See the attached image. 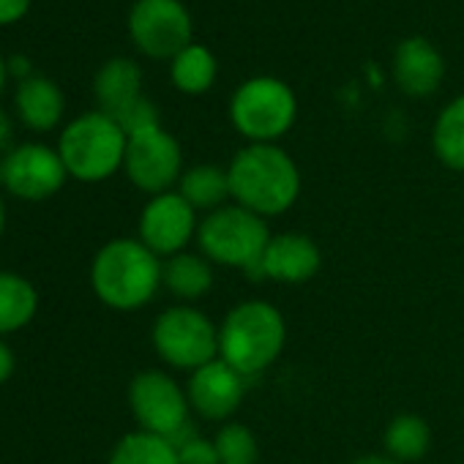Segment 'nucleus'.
I'll use <instances>...</instances> for the list:
<instances>
[{
    "label": "nucleus",
    "instance_id": "obj_21",
    "mask_svg": "<svg viewBox=\"0 0 464 464\" xmlns=\"http://www.w3.org/2000/svg\"><path fill=\"white\" fill-rule=\"evenodd\" d=\"M382 445H385V453L391 459H396L399 464L418 461L426 456V450L431 445V429L420 415L401 412V415L391 418V423L385 426Z\"/></svg>",
    "mask_w": 464,
    "mask_h": 464
},
{
    "label": "nucleus",
    "instance_id": "obj_15",
    "mask_svg": "<svg viewBox=\"0 0 464 464\" xmlns=\"http://www.w3.org/2000/svg\"><path fill=\"white\" fill-rule=\"evenodd\" d=\"M393 74L407 96H431L442 82L445 63L426 39L412 36L399 44L393 58Z\"/></svg>",
    "mask_w": 464,
    "mask_h": 464
},
{
    "label": "nucleus",
    "instance_id": "obj_19",
    "mask_svg": "<svg viewBox=\"0 0 464 464\" xmlns=\"http://www.w3.org/2000/svg\"><path fill=\"white\" fill-rule=\"evenodd\" d=\"M39 312L36 287L12 271H0V339L23 331Z\"/></svg>",
    "mask_w": 464,
    "mask_h": 464
},
{
    "label": "nucleus",
    "instance_id": "obj_25",
    "mask_svg": "<svg viewBox=\"0 0 464 464\" xmlns=\"http://www.w3.org/2000/svg\"><path fill=\"white\" fill-rule=\"evenodd\" d=\"M218 464H257L260 461V445L249 426L238 420H227L213 437Z\"/></svg>",
    "mask_w": 464,
    "mask_h": 464
},
{
    "label": "nucleus",
    "instance_id": "obj_8",
    "mask_svg": "<svg viewBox=\"0 0 464 464\" xmlns=\"http://www.w3.org/2000/svg\"><path fill=\"white\" fill-rule=\"evenodd\" d=\"M295 96L274 77H255L244 82L229 104V118L236 129L252 142H274L295 123Z\"/></svg>",
    "mask_w": 464,
    "mask_h": 464
},
{
    "label": "nucleus",
    "instance_id": "obj_12",
    "mask_svg": "<svg viewBox=\"0 0 464 464\" xmlns=\"http://www.w3.org/2000/svg\"><path fill=\"white\" fill-rule=\"evenodd\" d=\"M197 210L178 194L164 191L148 199L140 213V241L156 257H175L197 238Z\"/></svg>",
    "mask_w": 464,
    "mask_h": 464
},
{
    "label": "nucleus",
    "instance_id": "obj_17",
    "mask_svg": "<svg viewBox=\"0 0 464 464\" xmlns=\"http://www.w3.org/2000/svg\"><path fill=\"white\" fill-rule=\"evenodd\" d=\"M93 96L99 102V110L110 118L121 115L129 104H134L142 96V72L129 58H112L107 61L93 80Z\"/></svg>",
    "mask_w": 464,
    "mask_h": 464
},
{
    "label": "nucleus",
    "instance_id": "obj_32",
    "mask_svg": "<svg viewBox=\"0 0 464 464\" xmlns=\"http://www.w3.org/2000/svg\"><path fill=\"white\" fill-rule=\"evenodd\" d=\"M353 464H399V461L391 459L388 453H366V456H358Z\"/></svg>",
    "mask_w": 464,
    "mask_h": 464
},
{
    "label": "nucleus",
    "instance_id": "obj_14",
    "mask_svg": "<svg viewBox=\"0 0 464 464\" xmlns=\"http://www.w3.org/2000/svg\"><path fill=\"white\" fill-rule=\"evenodd\" d=\"M320 266L323 255L309 236H304V232H282V236H271L263 260L255 271L271 282L304 285L317 276Z\"/></svg>",
    "mask_w": 464,
    "mask_h": 464
},
{
    "label": "nucleus",
    "instance_id": "obj_28",
    "mask_svg": "<svg viewBox=\"0 0 464 464\" xmlns=\"http://www.w3.org/2000/svg\"><path fill=\"white\" fill-rule=\"evenodd\" d=\"M31 9V0H0V25L20 23Z\"/></svg>",
    "mask_w": 464,
    "mask_h": 464
},
{
    "label": "nucleus",
    "instance_id": "obj_26",
    "mask_svg": "<svg viewBox=\"0 0 464 464\" xmlns=\"http://www.w3.org/2000/svg\"><path fill=\"white\" fill-rule=\"evenodd\" d=\"M115 121L121 123V129L126 131V137H131V134L156 129V126H159V110H156L145 96H140V99H137L134 104H129L121 115H115Z\"/></svg>",
    "mask_w": 464,
    "mask_h": 464
},
{
    "label": "nucleus",
    "instance_id": "obj_13",
    "mask_svg": "<svg viewBox=\"0 0 464 464\" xmlns=\"http://www.w3.org/2000/svg\"><path fill=\"white\" fill-rule=\"evenodd\" d=\"M186 396L191 404V412H197L205 420H224L232 418L246 396V377L232 369L227 361L216 358L188 374Z\"/></svg>",
    "mask_w": 464,
    "mask_h": 464
},
{
    "label": "nucleus",
    "instance_id": "obj_22",
    "mask_svg": "<svg viewBox=\"0 0 464 464\" xmlns=\"http://www.w3.org/2000/svg\"><path fill=\"white\" fill-rule=\"evenodd\" d=\"M107 464H178V450L167 437L137 429L118 440Z\"/></svg>",
    "mask_w": 464,
    "mask_h": 464
},
{
    "label": "nucleus",
    "instance_id": "obj_5",
    "mask_svg": "<svg viewBox=\"0 0 464 464\" xmlns=\"http://www.w3.org/2000/svg\"><path fill=\"white\" fill-rule=\"evenodd\" d=\"M268 241L271 232L266 218L236 202L208 213L197 229V246L202 257L224 268L255 271L263 260Z\"/></svg>",
    "mask_w": 464,
    "mask_h": 464
},
{
    "label": "nucleus",
    "instance_id": "obj_20",
    "mask_svg": "<svg viewBox=\"0 0 464 464\" xmlns=\"http://www.w3.org/2000/svg\"><path fill=\"white\" fill-rule=\"evenodd\" d=\"M178 194L199 213V210H218L229 199V178L227 169L216 164H197L186 169L178 180Z\"/></svg>",
    "mask_w": 464,
    "mask_h": 464
},
{
    "label": "nucleus",
    "instance_id": "obj_2",
    "mask_svg": "<svg viewBox=\"0 0 464 464\" xmlns=\"http://www.w3.org/2000/svg\"><path fill=\"white\" fill-rule=\"evenodd\" d=\"M91 287L104 306L137 312L161 287V260L140 238H115L96 252Z\"/></svg>",
    "mask_w": 464,
    "mask_h": 464
},
{
    "label": "nucleus",
    "instance_id": "obj_27",
    "mask_svg": "<svg viewBox=\"0 0 464 464\" xmlns=\"http://www.w3.org/2000/svg\"><path fill=\"white\" fill-rule=\"evenodd\" d=\"M175 450H178V464H218L213 440H205L199 434H188L175 445Z\"/></svg>",
    "mask_w": 464,
    "mask_h": 464
},
{
    "label": "nucleus",
    "instance_id": "obj_4",
    "mask_svg": "<svg viewBox=\"0 0 464 464\" xmlns=\"http://www.w3.org/2000/svg\"><path fill=\"white\" fill-rule=\"evenodd\" d=\"M129 137L115 118L107 112H85L74 118L58 140V153L66 164L69 178L82 183H99L112 178L126 159Z\"/></svg>",
    "mask_w": 464,
    "mask_h": 464
},
{
    "label": "nucleus",
    "instance_id": "obj_6",
    "mask_svg": "<svg viewBox=\"0 0 464 464\" xmlns=\"http://www.w3.org/2000/svg\"><path fill=\"white\" fill-rule=\"evenodd\" d=\"M159 358L183 372H194L218 358V328L210 317L188 304L164 309L150 331Z\"/></svg>",
    "mask_w": 464,
    "mask_h": 464
},
{
    "label": "nucleus",
    "instance_id": "obj_7",
    "mask_svg": "<svg viewBox=\"0 0 464 464\" xmlns=\"http://www.w3.org/2000/svg\"><path fill=\"white\" fill-rule=\"evenodd\" d=\"M129 407L142 431L167 437L172 445L186 440L191 431L188 423V396L186 388L161 369H145L129 382Z\"/></svg>",
    "mask_w": 464,
    "mask_h": 464
},
{
    "label": "nucleus",
    "instance_id": "obj_24",
    "mask_svg": "<svg viewBox=\"0 0 464 464\" xmlns=\"http://www.w3.org/2000/svg\"><path fill=\"white\" fill-rule=\"evenodd\" d=\"M216 80V58L197 44H188L172 58V82L183 93H205Z\"/></svg>",
    "mask_w": 464,
    "mask_h": 464
},
{
    "label": "nucleus",
    "instance_id": "obj_29",
    "mask_svg": "<svg viewBox=\"0 0 464 464\" xmlns=\"http://www.w3.org/2000/svg\"><path fill=\"white\" fill-rule=\"evenodd\" d=\"M14 369H17V358L12 353V347L0 339V385H4L6 380H12Z\"/></svg>",
    "mask_w": 464,
    "mask_h": 464
},
{
    "label": "nucleus",
    "instance_id": "obj_34",
    "mask_svg": "<svg viewBox=\"0 0 464 464\" xmlns=\"http://www.w3.org/2000/svg\"><path fill=\"white\" fill-rule=\"evenodd\" d=\"M6 229V205H4V197H0V236H4Z\"/></svg>",
    "mask_w": 464,
    "mask_h": 464
},
{
    "label": "nucleus",
    "instance_id": "obj_1",
    "mask_svg": "<svg viewBox=\"0 0 464 464\" xmlns=\"http://www.w3.org/2000/svg\"><path fill=\"white\" fill-rule=\"evenodd\" d=\"M229 197L236 205L268 218L290 210L301 194V172L287 150L274 142H252L227 167Z\"/></svg>",
    "mask_w": 464,
    "mask_h": 464
},
{
    "label": "nucleus",
    "instance_id": "obj_18",
    "mask_svg": "<svg viewBox=\"0 0 464 464\" xmlns=\"http://www.w3.org/2000/svg\"><path fill=\"white\" fill-rule=\"evenodd\" d=\"M161 287L178 301H199L213 287V263L202 255L180 252L161 263Z\"/></svg>",
    "mask_w": 464,
    "mask_h": 464
},
{
    "label": "nucleus",
    "instance_id": "obj_33",
    "mask_svg": "<svg viewBox=\"0 0 464 464\" xmlns=\"http://www.w3.org/2000/svg\"><path fill=\"white\" fill-rule=\"evenodd\" d=\"M6 80H9V66H6L4 55H0V91L6 88Z\"/></svg>",
    "mask_w": 464,
    "mask_h": 464
},
{
    "label": "nucleus",
    "instance_id": "obj_23",
    "mask_svg": "<svg viewBox=\"0 0 464 464\" xmlns=\"http://www.w3.org/2000/svg\"><path fill=\"white\" fill-rule=\"evenodd\" d=\"M431 145L437 159L450 167L464 172V96L453 99L437 118Z\"/></svg>",
    "mask_w": 464,
    "mask_h": 464
},
{
    "label": "nucleus",
    "instance_id": "obj_11",
    "mask_svg": "<svg viewBox=\"0 0 464 464\" xmlns=\"http://www.w3.org/2000/svg\"><path fill=\"white\" fill-rule=\"evenodd\" d=\"M180 167H183L180 145L161 126L129 137L123 169L140 191L150 197L169 191L183 175Z\"/></svg>",
    "mask_w": 464,
    "mask_h": 464
},
{
    "label": "nucleus",
    "instance_id": "obj_30",
    "mask_svg": "<svg viewBox=\"0 0 464 464\" xmlns=\"http://www.w3.org/2000/svg\"><path fill=\"white\" fill-rule=\"evenodd\" d=\"M6 66H9V74H14L20 82L28 80V77H34V66H31L28 55H12V58L6 61Z\"/></svg>",
    "mask_w": 464,
    "mask_h": 464
},
{
    "label": "nucleus",
    "instance_id": "obj_9",
    "mask_svg": "<svg viewBox=\"0 0 464 464\" xmlns=\"http://www.w3.org/2000/svg\"><path fill=\"white\" fill-rule=\"evenodd\" d=\"M69 172L61 153L42 142H23L0 159V186L25 202H44L55 197Z\"/></svg>",
    "mask_w": 464,
    "mask_h": 464
},
{
    "label": "nucleus",
    "instance_id": "obj_16",
    "mask_svg": "<svg viewBox=\"0 0 464 464\" xmlns=\"http://www.w3.org/2000/svg\"><path fill=\"white\" fill-rule=\"evenodd\" d=\"M14 107H17L20 121L31 131H53L63 118L66 99H63V91L50 77L34 74L17 85Z\"/></svg>",
    "mask_w": 464,
    "mask_h": 464
},
{
    "label": "nucleus",
    "instance_id": "obj_3",
    "mask_svg": "<svg viewBox=\"0 0 464 464\" xmlns=\"http://www.w3.org/2000/svg\"><path fill=\"white\" fill-rule=\"evenodd\" d=\"M287 342V323L268 301L232 306L218 325V358L244 377H255L276 363Z\"/></svg>",
    "mask_w": 464,
    "mask_h": 464
},
{
    "label": "nucleus",
    "instance_id": "obj_10",
    "mask_svg": "<svg viewBox=\"0 0 464 464\" xmlns=\"http://www.w3.org/2000/svg\"><path fill=\"white\" fill-rule=\"evenodd\" d=\"M129 34L148 58H175L191 42V17L178 0H137L129 14Z\"/></svg>",
    "mask_w": 464,
    "mask_h": 464
},
{
    "label": "nucleus",
    "instance_id": "obj_31",
    "mask_svg": "<svg viewBox=\"0 0 464 464\" xmlns=\"http://www.w3.org/2000/svg\"><path fill=\"white\" fill-rule=\"evenodd\" d=\"M12 140H14V123L6 115V110L0 107V150H12Z\"/></svg>",
    "mask_w": 464,
    "mask_h": 464
}]
</instances>
